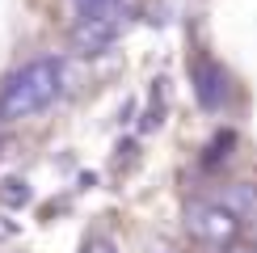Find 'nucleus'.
I'll return each instance as SVG.
<instances>
[{
    "label": "nucleus",
    "mask_w": 257,
    "mask_h": 253,
    "mask_svg": "<svg viewBox=\"0 0 257 253\" xmlns=\"http://www.w3.org/2000/svg\"><path fill=\"white\" fill-rule=\"evenodd\" d=\"M181 228L186 236L202 249H228L240 240V224L228 215V207H219L215 198H190L186 211H181Z\"/></svg>",
    "instance_id": "obj_2"
},
{
    "label": "nucleus",
    "mask_w": 257,
    "mask_h": 253,
    "mask_svg": "<svg viewBox=\"0 0 257 253\" xmlns=\"http://www.w3.org/2000/svg\"><path fill=\"white\" fill-rule=\"evenodd\" d=\"M59 89H63V63L59 59L47 55V59L21 63L5 80V89H0V118H9V122L30 118V114L47 110L59 97Z\"/></svg>",
    "instance_id": "obj_1"
},
{
    "label": "nucleus",
    "mask_w": 257,
    "mask_h": 253,
    "mask_svg": "<svg viewBox=\"0 0 257 253\" xmlns=\"http://www.w3.org/2000/svg\"><path fill=\"white\" fill-rule=\"evenodd\" d=\"M219 253H257V245H244V240H236V245H228V249H219Z\"/></svg>",
    "instance_id": "obj_9"
},
{
    "label": "nucleus",
    "mask_w": 257,
    "mask_h": 253,
    "mask_svg": "<svg viewBox=\"0 0 257 253\" xmlns=\"http://www.w3.org/2000/svg\"><path fill=\"white\" fill-rule=\"evenodd\" d=\"M110 9H114V0H72V13H76V21H80V17L110 13Z\"/></svg>",
    "instance_id": "obj_6"
},
{
    "label": "nucleus",
    "mask_w": 257,
    "mask_h": 253,
    "mask_svg": "<svg viewBox=\"0 0 257 253\" xmlns=\"http://www.w3.org/2000/svg\"><path fill=\"white\" fill-rule=\"evenodd\" d=\"M9 190H0V203H9V207H17V203H26L30 198V190H26V182H5Z\"/></svg>",
    "instance_id": "obj_7"
},
{
    "label": "nucleus",
    "mask_w": 257,
    "mask_h": 253,
    "mask_svg": "<svg viewBox=\"0 0 257 253\" xmlns=\"http://www.w3.org/2000/svg\"><path fill=\"white\" fill-rule=\"evenodd\" d=\"M190 76H194V93H198V105H202V110L219 114L223 105L232 101V76L223 72L219 59L194 55V59H190Z\"/></svg>",
    "instance_id": "obj_4"
},
{
    "label": "nucleus",
    "mask_w": 257,
    "mask_h": 253,
    "mask_svg": "<svg viewBox=\"0 0 257 253\" xmlns=\"http://www.w3.org/2000/svg\"><path fill=\"white\" fill-rule=\"evenodd\" d=\"M152 253H173V249H169V245H156V249H152Z\"/></svg>",
    "instance_id": "obj_10"
},
{
    "label": "nucleus",
    "mask_w": 257,
    "mask_h": 253,
    "mask_svg": "<svg viewBox=\"0 0 257 253\" xmlns=\"http://www.w3.org/2000/svg\"><path fill=\"white\" fill-rule=\"evenodd\" d=\"M219 207H228V215L240 224V232H257V182H228L215 194Z\"/></svg>",
    "instance_id": "obj_5"
},
{
    "label": "nucleus",
    "mask_w": 257,
    "mask_h": 253,
    "mask_svg": "<svg viewBox=\"0 0 257 253\" xmlns=\"http://www.w3.org/2000/svg\"><path fill=\"white\" fill-rule=\"evenodd\" d=\"M80 253H118V249H114L110 240H101V236H97V240H89V245H84Z\"/></svg>",
    "instance_id": "obj_8"
},
{
    "label": "nucleus",
    "mask_w": 257,
    "mask_h": 253,
    "mask_svg": "<svg viewBox=\"0 0 257 253\" xmlns=\"http://www.w3.org/2000/svg\"><path fill=\"white\" fill-rule=\"evenodd\" d=\"M122 30H126V17L118 9L97 13V17H80L76 26H72V51H76V55H101V51H110L114 42L122 38Z\"/></svg>",
    "instance_id": "obj_3"
}]
</instances>
